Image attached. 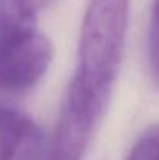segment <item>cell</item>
I'll list each match as a JSON object with an SVG mask.
<instances>
[{"label": "cell", "instance_id": "obj_1", "mask_svg": "<svg viewBox=\"0 0 159 160\" xmlns=\"http://www.w3.org/2000/svg\"><path fill=\"white\" fill-rule=\"evenodd\" d=\"M131 0H89L80 34L78 68L73 81L109 98L119 75Z\"/></svg>", "mask_w": 159, "mask_h": 160}, {"label": "cell", "instance_id": "obj_2", "mask_svg": "<svg viewBox=\"0 0 159 160\" xmlns=\"http://www.w3.org/2000/svg\"><path fill=\"white\" fill-rule=\"evenodd\" d=\"M108 101L72 79L42 160H83Z\"/></svg>", "mask_w": 159, "mask_h": 160}, {"label": "cell", "instance_id": "obj_3", "mask_svg": "<svg viewBox=\"0 0 159 160\" xmlns=\"http://www.w3.org/2000/svg\"><path fill=\"white\" fill-rule=\"evenodd\" d=\"M53 59V47L38 30L0 53V89L19 100L45 75Z\"/></svg>", "mask_w": 159, "mask_h": 160}, {"label": "cell", "instance_id": "obj_4", "mask_svg": "<svg viewBox=\"0 0 159 160\" xmlns=\"http://www.w3.org/2000/svg\"><path fill=\"white\" fill-rule=\"evenodd\" d=\"M45 151V134L33 118L19 109L0 112V160H42Z\"/></svg>", "mask_w": 159, "mask_h": 160}, {"label": "cell", "instance_id": "obj_5", "mask_svg": "<svg viewBox=\"0 0 159 160\" xmlns=\"http://www.w3.org/2000/svg\"><path fill=\"white\" fill-rule=\"evenodd\" d=\"M38 12L31 0H0V53L36 31Z\"/></svg>", "mask_w": 159, "mask_h": 160}, {"label": "cell", "instance_id": "obj_6", "mask_svg": "<svg viewBox=\"0 0 159 160\" xmlns=\"http://www.w3.org/2000/svg\"><path fill=\"white\" fill-rule=\"evenodd\" d=\"M126 160H159V124H151L142 132Z\"/></svg>", "mask_w": 159, "mask_h": 160}, {"label": "cell", "instance_id": "obj_7", "mask_svg": "<svg viewBox=\"0 0 159 160\" xmlns=\"http://www.w3.org/2000/svg\"><path fill=\"white\" fill-rule=\"evenodd\" d=\"M148 62L151 78L159 89V0H155L148 28Z\"/></svg>", "mask_w": 159, "mask_h": 160}, {"label": "cell", "instance_id": "obj_8", "mask_svg": "<svg viewBox=\"0 0 159 160\" xmlns=\"http://www.w3.org/2000/svg\"><path fill=\"white\" fill-rule=\"evenodd\" d=\"M31 2H33V5L36 6V9H38V11H41L42 8H45L47 5H50L53 0H31Z\"/></svg>", "mask_w": 159, "mask_h": 160}]
</instances>
